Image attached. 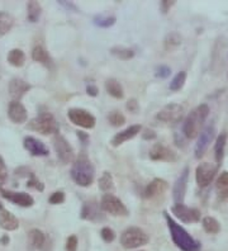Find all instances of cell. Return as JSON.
<instances>
[{
	"label": "cell",
	"instance_id": "6da1fadb",
	"mask_svg": "<svg viewBox=\"0 0 228 251\" xmlns=\"http://www.w3.org/2000/svg\"><path fill=\"white\" fill-rule=\"evenodd\" d=\"M164 217L166 220L167 227L170 231V236L173 242L177 248H179L181 251H201L202 244L199 241L189 235L188 231L182 226H180L177 222L174 221L173 217L166 211L164 212Z\"/></svg>",
	"mask_w": 228,
	"mask_h": 251
},
{
	"label": "cell",
	"instance_id": "7a4b0ae2",
	"mask_svg": "<svg viewBox=\"0 0 228 251\" xmlns=\"http://www.w3.org/2000/svg\"><path fill=\"white\" fill-rule=\"evenodd\" d=\"M71 178L79 187L86 188L90 187L95 178V169L91 164L86 153H80L79 157H76L73 162L70 170Z\"/></svg>",
	"mask_w": 228,
	"mask_h": 251
},
{
	"label": "cell",
	"instance_id": "3957f363",
	"mask_svg": "<svg viewBox=\"0 0 228 251\" xmlns=\"http://www.w3.org/2000/svg\"><path fill=\"white\" fill-rule=\"evenodd\" d=\"M209 116V107L208 104L198 105L186 116L185 121L182 123V135L188 140L197 138L203 131V125Z\"/></svg>",
	"mask_w": 228,
	"mask_h": 251
},
{
	"label": "cell",
	"instance_id": "277c9868",
	"mask_svg": "<svg viewBox=\"0 0 228 251\" xmlns=\"http://www.w3.org/2000/svg\"><path fill=\"white\" fill-rule=\"evenodd\" d=\"M28 128L30 131L38 132L43 136L49 135H58L60 133V126L53 114L49 113V112H43V113L38 114L34 117L33 120H30L28 123Z\"/></svg>",
	"mask_w": 228,
	"mask_h": 251
},
{
	"label": "cell",
	"instance_id": "5b68a950",
	"mask_svg": "<svg viewBox=\"0 0 228 251\" xmlns=\"http://www.w3.org/2000/svg\"><path fill=\"white\" fill-rule=\"evenodd\" d=\"M149 242L150 236L140 227H128L121 235V245L127 250L138 249Z\"/></svg>",
	"mask_w": 228,
	"mask_h": 251
},
{
	"label": "cell",
	"instance_id": "8992f818",
	"mask_svg": "<svg viewBox=\"0 0 228 251\" xmlns=\"http://www.w3.org/2000/svg\"><path fill=\"white\" fill-rule=\"evenodd\" d=\"M101 208L103 212L109 213L110 216H114V217H127L129 213L125 203L112 193H106L101 197Z\"/></svg>",
	"mask_w": 228,
	"mask_h": 251
},
{
	"label": "cell",
	"instance_id": "52a82bcc",
	"mask_svg": "<svg viewBox=\"0 0 228 251\" xmlns=\"http://www.w3.org/2000/svg\"><path fill=\"white\" fill-rule=\"evenodd\" d=\"M67 117L73 125L85 129L94 128L97 125V118L86 109L82 108H71L67 110Z\"/></svg>",
	"mask_w": 228,
	"mask_h": 251
},
{
	"label": "cell",
	"instance_id": "ba28073f",
	"mask_svg": "<svg viewBox=\"0 0 228 251\" xmlns=\"http://www.w3.org/2000/svg\"><path fill=\"white\" fill-rule=\"evenodd\" d=\"M219 166L217 164H210V162H202L197 166L195 170V180H197L198 187L207 188L210 185L217 173H218Z\"/></svg>",
	"mask_w": 228,
	"mask_h": 251
},
{
	"label": "cell",
	"instance_id": "9c48e42d",
	"mask_svg": "<svg viewBox=\"0 0 228 251\" xmlns=\"http://www.w3.org/2000/svg\"><path fill=\"white\" fill-rule=\"evenodd\" d=\"M52 144H53V149H55L58 160L62 164H71L75 161V151L64 136L60 133L56 135L52 140Z\"/></svg>",
	"mask_w": 228,
	"mask_h": 251
},
{
	"label": "cell",
	"instance_id": "30bf717a",
	"mask_svg": "<svg viewBox=\"0 0 228 251\" xmlns=\"http://www.w3.org/2000/svg\"><path fill=\"white\" fill-rule=\"evenodd\" d=\"M214 137H216V126H214V123H210L207 127H204L201 135L198 136V141L194 149L197 159H202L204 156V153L207 152L208 147H209L210 142L214 140Z\"/></svg>",
	"mask_w": 228,
	"mask_h": 251
},
{
	"label": "cell",
	"instance_id": "8fae6325",
	"mask_svg": "<svg viewBox=\"0 0 228 251\" xmlns=\"http://www.w3.org/2000/svg\"><path fill=\"white\" fill-rule=\"evenodd\" d=\"M185 109L184 107L177 103H171L162 108L157 114H156V120L164 123H179L184 118Z\"/></svg>",
	"mask_w": 228,
	"mask_h": 251
},
{
	"label": "cell",
	"instance_id": "7c38bea8",
	"mask_svg": "<svg viewBox=\"0 0 228 251\" xmlns=\"http://www.w3.org/2000/svg\"><path fill=\"white\" fill-rule=\"evenodd\" d=\"M171 212L184 224H197L201 221V211L197 208H190L184 203H175L171 207Z\"/></svg>",
	"mask_w": 228,
	"mask_h": 251
},
{
	"label": "cell",
	"instance_id": "4fadbf2b",
	"mask_svg": "<svg viewBox=\"0 0 228 251\" xmlns=\"http://www.w3.org/2000/svg\"><path fill=\"white\" fill-rule=\"evenodd\" d=\"M80 218L85 221H91V222L104 221V215L101 208V204L94 199L84 202L81 207V212H80Z\"/></svg>",
	"mask_w": 228,
	"mask_h": 251
},
{
	"label": "cell",
	"instance_id": "5bb4252c",
	"mask_svg": "<svg viewBox=\"0 0 228 251\" xmlns=\"http://www.w3.org/2000/svg\"><path fill=\"white\" fill-rule=\"evenodd\" d=\"M0 194L6 201L14 203V204L19 205V207H25V208H29L34 204L33 197L29 196L25 192H12V190H6L4 188H0Z\"/></svg>",
	"mask_w": 228,
	"mask_h": 251
},
{
	"label": "cell",
	"instance_id": "9a60e30c",
	"mask_svg": "<svg viewBox=\"0 0 228 251\" xmlns=\"http://www.w3.org/2000/svg\"><path fill=\"white\" fill-rule=\"evenodd\" d=\"M150 159L153 161L175 162L177 160V153L162 144H155L150 150Z\"/></svg>",
	"mask_w": 228,
	"mask_h": 251
},
{
	"label": "cell",
	"instance_id": "2e32d148",
	"mask_svg": "<svg viewBox=\"0 0 228 251\" xmlns=\"http://www.w3.org/2000/svg\"><path fill=\"white\" fill-rule=\"evenodd\" d=\"M189 174H190V169L186 166L179 175V178L177 179L173 188V198L175 203H184L186 194V188H188L189 183Z\"/></svg>",
	"mask_w": 228,
	"mask_h": 251
},
{
	"label": "cell",
	"instance_id": "e0dca14e",
	"mask_svg": "<svg viewBox=\"0 0 228 251\" xmlns=\"http://www.w3.org/2000/svg\"><path fill=\"white\" fill-rule=\"evenodd\" d=\"M23 146L32 156H47L50 153L49 147L46 146L42 141H40L38 138L32 137V136H27L23 140Z\"/></svg>",
	"mask_w": 228,
	"mask_h": 251
},
{
	"label": "cell",
	"instance_id": "ac0fdd59",
	"mask_svg": "<svg viewBox=\"0 0 228 251\" xmlns=\"http://www.w3.org/2000/svg\"><path fill=\"white\" fill-rule=\"evenodd\" d=\"M8 117L15 125H23L27 122L28 113L25 105L22 104L21 101L13 100L10 101L9 107H8Z\"/></svg>",
	"mask_w": 228,
	"mask_h": 251
},
{
	"label": "cell",
	"instance_id": "d6986e66",
	"mask_svg": "<svg viewBox=\"0 0 228 251\" xmlns=\"http://www.w3.org/2000/svg\"><path fill=\"white\" fill-rule=\"evenodd\" d=\"M141 129H142L141 125L129 126V127H127L126 129H123V131L118 132L117 135H114V137L110 140V145H112L113 147H119L121 145L125 144V142L129 141V140L136 137V136L141 132Z\"/></svg>",
	"mask_w": 228,
	"mask_h": 251
},
{
	"label": "cell",
	"instance_id": "ffe728a7",
	"mask_svg": "<svg viewBox=\"0 0 228 251\" xmlns=\"http://www.w3.org/2000/svg\"><path fill=\"white\" fill-rule=\"evenodd\" d=\"M169 188V184L166 180L160 178H156L151 181L150 184H147L145 189L142 192V197L145 199H152L155 197L160 196V194L165 193Z\"/></svg>",
	"mask_w": 228,
	"mask_h": 251
},
{
	"label": "cell",
	"instance_id": "44dd1931",
	"mask_svg": "<svg viewBox=\"0 0 228 251\" xmlns=\"http://www.w3.org/2000/svg\"><path fill=\"white\" fill-rule=\"evenodd\" d=\"M30 90V85L25 81V80L19 79V77H14V79L10 80L9 83V94L14 100L19 101L23 97H25V93H28Z\"/></svg>",
	"mask_w": 228,
	"mask_h": 251
},
{
	"label": "cell",
	"instance_id": "7402d4cb",
	"mask_svg": "<svg viewBox=\"0 0 228 251\" xmlns=\"http://www.w3.org/2000/svg\"><path fill=\"white\" fill-rule=\"evenodd\" d=\"M46 240H47V237L42 231L38 230V228H32L28 232V250H42L46 244Z\"/></svg>",
	"mask_w": 228,
	"mask_h": 251
},
{
	"label": "cell",
	"instance_id": "603a6c76",
	"mask_svg": "<svg viewBox=\"0 0 228 251\" xmlns=\"http://www.w3.org/2000/svg\"><path fill=\"white\" fill-rule=\"evenodd\" d=\"M0 227L5 231H15L18 230L19 221L13 213L9 211L3 209L0 211Z\"/></svg>",
	"mask_w": 228,
	"mask_h": 251
},
{
	"label": "cell",
	"instance_id": "cb8c5ba5",
	"mask_svg": "<svg viewBox=\"0 0 228 251\" xmlns=\"http://www.w3.org/2000/svg\"><path fill=\"white\" fill-rule=\"evenodd\" d=\"M216 193L221 202H228V172H222L217 179Z\"/></svg>",
	"mask_w": 228,
	"mask_h": 251
},
{
	"label": "cell",
	"instance_id": "d4e9b609",
	"mask_svg": "<svg viewBox=\"0 0 228 251\" xmlns=\"http://www.w3.org/2000/svg\"><path fill=\"white\" fill-rule=\"evenodd\" d=\"M32 58H33L36 62L42 64L46 68L51 69L52 66H53V60H52V57L50 56V53L47 52V50L43 46H40V45H37V46L32 50Z\"/></svg>",
	"mask_w": 228,
	"mask_h": 251
},
{
	"label": "cell",
	"instance_id": "484cf974",
	"mask_svg": "<svg viewBox=\"0 0 228 251\" xmlns=\"http://www.w3.org/2000/svg\"><path fill=\"white\" fill-rule=\"evenodd\" d=\"M228 135L227 132H221L216 138V145H214V157H216L217 165H221L225 157V149L227 145Z\"/></svg>",
	"mask_w": 228,
	"mask_h": 251
},
{
	"label": "cell",
	"instance_id": "4316f807",
	"mask_svg": "<svg viewBox=\"0 0 228 251\" xmlns=\"http://www.w3.org/2000/svg\"><path fill=\"white\" fill-rule=\"evenodd\" d=\"M105 90L109 95H112L113 98L116 99H123L125 97V90H123V86L119 83L118 80L116 79H108L105 81Z\"/></svg>",
	"mask_w": 228,
	"mask_h": 251
},
{
	"label": "cell",
	"instance_id": "83f0119b",
	"mask_svg": "<svg viewBox=\"0 0 228 251\" xmlns=\"http://www.w3.org/2000/svg\"><path fill=\"white\" fill-rule=\"evenodd\" d=\"M6 60H8V64L14 66V68H22L23 65L25 64V53L19 49H13L8 52V56H6Z\"/></svg>",
	"mask_w": 228,
	"mask_h": 251
},
{
	"label": "cell",
	"instance_id": "f1b7e54d",
	"mask_svg": "<svg viewBox=\"0 0 228 251\" xmlns=\"http://www.w3.org/2000/svg\"><path fill=\"white\" fill-rule=\"evenodd\" d=\"M41 14H42V6L38 1H28L27 4V19L30 23H37L40 21Z\"/></svg>",
	"mask_w": 228,
	"mask_h": 251
},
{
	"label": "cell",
	"instance_id": "f546056e",
	"mask_svg": "<svg viewBox=\"0 0 228 251\" xmlns=\"http://www.w3.org/2000/svg\"><path fill=\"white\" fill-rule=\"evenodd\" d=\"M98 185H99V189L104 193H113L116 187H114V180H113V176L109 172H104L101 174V176L99 178L98 181Z\"/></svg>",
	"mask_w": 228,
	"mask_h": 251
},
{
	"label": "cell",
	"instance_id": "4dcf8cb0",
	"mask_svg": "<svg viewBox=\"0 0 228 251\" xmlns=\"http://www.w3.org/2000/svg\"><path fill=\"white\" fill-rule=\"evenodd\" d=\"M182 42V38L180 36V33L177 32L173 31L170 33H167L166 37H165L164 40V49L166 51H174V50H177V47H180Z\"/></svg>",
	"mask_w": 228,
	"mask_h": 251
},
{
	"label": "cell",
	"instance_id": "1f68e13d",
	"mask_svg": "<svg viewBox=\"0 0 228 251\" xmlns=\"http://www.w3.org/2000/svg\"><path fill=\"white\" fill-rule=\"evenodd\" d=\"M14 25V18L8 12H0V38L9 33Z\"/></svg>",
	"mask_w": 228,
	"mask_h": 251
},
{
	"label": "cell",
	"instance_id": "d6a6232c",
	"mask_svg": "<svg viewBox=\"0 0 228 251\" xmlns=\"http://www.w3.org/2000/svg\"><path fill=\"white\" fill-rule=\"evenodd\" d=\"M114 57L119 58V60H123V61H128L131 58L134 57V51L132 49H128V47L123 46H114L110 49L109 51Z\"/></svg>",
	"mask_w": 228,
	"mask_h": 251
},
{
	"label": "cell",
	"instance_id": "836d02e7",
	"mask_svg": "<svg viewBox=\"0 0 228 251\" xmlns=\"http://www.w3.org/2000/svg\"><path fill=\"white\" fill-rule=\"evenodd\" d=\"M202 226H203L204 231L209 235H217V233L221 231V225H219L218 221L214 217H204L202 221Z\"/></svg>",
	"mask_w": 228,
	"mask_h": 251
},
{
	"label": "cell",
	"instance_id": "e575fe53",
	"mask_svg": "<svg viewBox=\"0 0 228 251\" xmlns=\"http://www.w3.org/2000/svg\"><path fill=\"white\" fill-rule=\"evenodd\" d=\"M93 22H94V25L97 27L109 28L116 25L117 18L114 16H110V14H98V16L94 17Z\"/></svg>",
	"mask_w": 228,
	"mask_h": 251
},
{
	"label": "cell",
	"instance_id": "d590c367",
	"mask_svg": "<svg viewBox=\"0 0 228 251\" xmlns=\"http://www.w3.org/2000/svg\"><path fill=\"white\" fill-rule=\"evenodd\" d=\"M185 81H186V73L185 71H180V73H177V75L174 76V79L171 80L169 88H170V90H173V92H179L182 86H184Z\"/></svg>",
	"mask_w": 228,
	"mask_h": 251
},
{
	"label": "cell",
	"instance_id": "8d00e7d4",
	"mask_svg": "<svg viewBox=\"0 0 228 251\" xmlns=\"http://www.w3.org/2000/svg\"><path fill=\"white\" fill-rule=\"evenodd\" d=\"M108 121H109V123L113 127H121V126H123L126 123V117L119 110H112L108 114Z\"/></svg>",
	"mask_w": 228,
	"mask_h": 251
},
{
	"label": "cell",
	"instance_id": "74e56055",
	"mask_svg": "<svg viewBox=\"0 0 228 251\" xmlns=\"http://www.w3.org/2000/svg\"><path fill=\"white\" fill-rule=\"evenodd\" d=\"M101 239H103V241L106 242V244H110V242H113L116 240V232H114V230H112L110 227H103L101 231Z\"/></svg>",
	"mask_w": 228,
	"mask_h": 251
},
{
	"label": "cell",
	"instance_id": "f35d334b",
	"mask_svg": "<svg viewBox=\"0 0 228 251\" xmlns=\"http://www.w3.org/2000/svg\"><path fill=\"white\" fill-rule=\"evenodd\" d=\"M6 180H8V168H6L3 156L0 155V188H3Z\"/></svg>",
	"mask_w": 228,
	"mask_h": 251
},
{
	"label": "cell",
	"instance_id": "ab89813d",
	"mask_svg": "<svg viewBox=\"0 0 228 251\" xmlns=\"http://www.w3.org/2000/svg\"><path fill=\"white\" fill-rule=\"evenodd\" d=\"M171 75V69L166 65H160L155 70V76L160 79H167Z\"/></svg>",
	"mask_w": 228,
	"mask_h": 251
},
{
	"label": "cell",
	"instance_id": "60d3db41",
	"mask_svg": "<svg viewBox=\"0 0 228 251\" xmlns=\"http://www.w3.org/2000/svg\"><path fill=\"white\" fill-rule=\"evenodd\" d=\"M77 245H79V241H77V237H76V235H71L67 237L66 245H65V250L76 251L77 250Z\"/></svg>",
	"mask_w": 228,
	"mask_h": 251
},
{
	"label": "cell",
	"instance_id": "b9f144b4",
	"mask_svg": "<svg viewBox=\"0 0 228 251\" xmlns=\"http://www.w3.org/2000/svg\"><path fill=\"white\" fill-rule=\"evenodd\" d=\"M49 202L53 205L61 204V203L65 202V193L64 192H55V193H52L51 197L49 198Z\"/></svg>",
	"mask_w": 228,
	"mask_h": 251
},
{
	"label": "cell",
	"instance_id": "7bdbcfd3",
	"mask_svg": "<svg viewBox=\"0 0 228 251\" xmlns=\"http://www.w3.org/2000/svg\"><path fill=\"white\" fill-rule=\"evenodd\" d=\"M27 187L34 188V189L40 190V192H43V189H45V185H43V184L36 178V175L34 174H32L29 176V180H28V183H27Z\"/></svg>",
	"mask_w": 228,
	"mask_h": 251
},
{
	"label": "cell",
	"instance_id": "ee69618b",
	"mask_svg": "<svg viewBox=\"0 0 228 251\" xmlns=\"http://www.w3.org/2000/svg\"><path fill=\"white\" fill-rule=\"evenodd\" d=\"M175 4H177L175 0H162V1H160V10H161L162 14H167Z\"/></svg>",
	"mask_w": 228,
	"mask_h": 251
},
{
	"label": "cell",
	"instance_id": "f6af8a7d",
	"mask_svg": "<svg viewBox=\"0 0 228 251\" xmlns=\"http://www.w3.org/2000/svg\"><path fill=\"white\" fill-rule=\"evenodd\" d=\"M126 108H127V110H129L131 113H137V112L140 110V104H138L137 99L132 98V99H129V100L127 101Z\"/></svg>",
	"mask_w": 228,
	"mask_h": 251
},
{
	"label": "cell",
	"instance_id": "bcb514c9",
	"mask_svg": "<svg viewBox=\"0 0 228 251\" xmlns=\"http://www.w3.org/2000/svg\"><path fill=\"white\" fill-rule=\"evenodd\" d=\"M157 135H156V132L151 128H146L145 131L142 132V138L143 140H146V141H152V140H156Z\"/></svg>",
	"mask_w": 228,
	"mask_h": 251
},
{
	"label": "cell",
	"instance_id": "7dc6e473",
	"mask_svg": "<svg viewBox=\"0 0 228 251\" xmlns=\"http://www.w3.org/2000/svg\"><path fill=\"white\" fill-rule=\"evenodd\" d=\"M86 94L90 95V97H97L99 94V89H98V86L94 85V84H89L86 86Z\"/></svg>",
	"mask_w": 228,
	"mask_h": 251
},
{
	"label": "cell",
	"instance_id": "c3c4849f",
	"mask_svg": "<svg viewBox=\"0 0 228 251\" xmlns=\"http://www.w3.org/2000/svg\"><path fill=\"white\" fill-rule=\"evenodd\" d=\"M76 135H77V138L81 141L82 145H86L89 141H90V137H89V135L88 133H85V132L77 131L76 132Z\"/></svg>",
	"mask_w": 228,
	"mask_h": 251
},
{
	"label": "cell",
	"instance_id": "681fc988",
	"mask_svg": "<svg viewBox=\"0 0 228 251\" xmlns=\"http://www.w3.org/2000/svg\"><path fill=\"white\" fill-rule=\"evenodd\" d=\"M58 3H60L62 6H65L66 9L74 10V12H77V8H76V5L74 3H71V1H69V3H67V1H64V0H61V1H58Z\"/></svg>",
	"mask_w": 228,
	"mask_h": 251
},
{
	"label": "cell",
	"instance_id": "f907efd6",
	"mask_svg": "<svg viewBox=\"0 0 228 251\" xmlns=\"http://www.w3.org/2000/svg\"><path fill=\"white\" fill-rule=\"evenodd\" d=\"M9 242H10L9 235H3L1 237H0V245L6 246V245H9Z\"/></svg>",
	"mask_w": 228,
	"mask_h": 251
},
{
	"label": "cell",
	"instance_id": "816d5d0a",
	"mask_svg": "<svg viewBox=\"0 0 228 251\" xmlns=\"http://www.w3.org/2000/svg\"><path fill=\"white\" fill-rule=\"evenodd\" d=\"M3 209H4V207H3V203L0 202V211H3Z\"/></svg>",
	"mask_w": 228,
	"mask_h": 251
},
{
	"label": "cell",
	"instance_id": "f5cc1de1",
	"mask_svg": "<svg viewBox=\"0 0 228 251\" xmlns=\"http://www.w3.org/2000/svg\"><path fill=\"white\" fill-rule=\"evenodd\" d=\"M227 76H228V69H227Z\"/></svg>",
	"mask_w": 228,
	"mask_h": 251
}]
</instances>
